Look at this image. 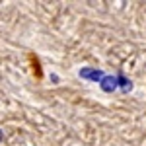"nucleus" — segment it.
I'll return each mask as SVG.
<instances>
[{
	"instance_id": "f257e3e1",
	"label": "nucleus",
	"mask_w": 146,
	"mask_h": 146,
	"mask_svg": "<svg viewBox=\"0 0 146 146\" xmlns=\"http://www.w3.org/2000/svg\"><path fill=\"white\" fill-rule=\"evenodd\" d=\"M27 58H29V64H31V72H33V76L37 80H41V78H43V70H41V64H39V58H37L33 53H29Z\"/></svg>"
}]
</instances>
